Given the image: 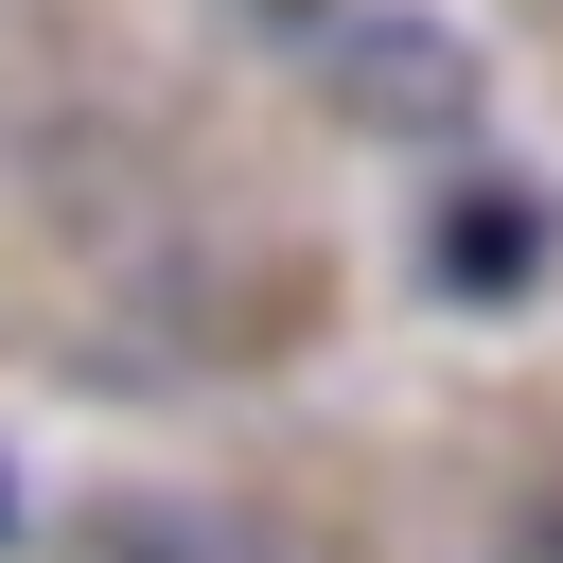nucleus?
I'll return each mask as SVG.
<instances>
[{"instance_id":"obj_3","label":"nucleus","mask_w":563,"mask_h":563,"mask_svg":"<svg viewBox=\"0 0 563 563\" xmlns=\"http://www.w3.org/2000/svg\"><path fill=\"white\" fill-rule=\"evenodd\" d=\"M0 528H18V493H0Z\"/></svg>"},{"instance_id":"obj_2","label":"nucleus","mask_w":563,"mask_h":563,"mask_svg":"<svg viewBox=\"0 0 563 563\" xmlns=\"http://www.w3.org/2000/svg\"><path fill=\"white\" fill-rule=\"evenodd\" d=\"M88 563H282V545H246L229 510H123V528H106Z\"/></svg>"},{"instance_id":"obj_1","label":"nucleus","mask_w":563,"mask_h":563,"mask_svg":"<svg viewBox=\"0 0 563 563\" xmlns=\"http://www.w3.org/2000/svg\"><path fill=\"white\" fill-rule=\"evenodd\" d=\"M422 264H440L457 299H528V264H545V229H528L510 194H457V211L422 229Z\"/></svg>"}]
</instances>
